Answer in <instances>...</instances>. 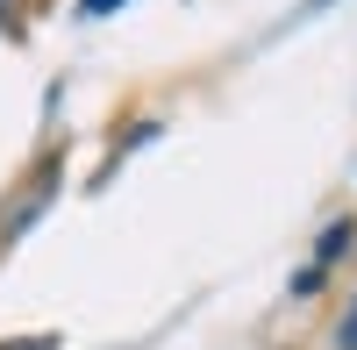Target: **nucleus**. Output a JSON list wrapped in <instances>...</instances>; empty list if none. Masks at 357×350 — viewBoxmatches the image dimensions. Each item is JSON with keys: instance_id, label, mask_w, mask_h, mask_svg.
Segmentation results:
<instances>
[{"instance_id": "1", "label": "nucleus", "mask_w": 357, "mask_h": 350, "mask_svg": "<svg viewBox=\"0 0 357 350\" xmlns=\"http://www.w3.org/2000/svg\"><path fill=\"white\" fill-rule=\"evenodd\" d=\"M357 243V222H329V229H321V243H314V265L301 272V279H293V294H314V286L321 279H329V265H336V257Z\"/></svg>"}, {"instance_id": "2", "label": "nucleus", "mask_w": 357, "mask_h": 350, "mask_svg": "<svg viewBox=\"0 0 357 350\" xmlns=\"http://www.w3.org/2000/svg\"><path fill=\"white\" fill-rule=\"evenodd\" d=\"M336 350H357V294H350V307H343V322H336Z\"/></svg>"}, {"instance_id": "3", "label": "nucleus", "mask_w": 357, "mask_h": 350, "mask_svg": "<svg viewBox=\"0 0 357 350\" xmlns=\"http://www.w3.org/2000/svg\"><path fill=\"white\" fill-rule=\"evenodd\" d=\"M114 8H129V0H79V15H114Z\"/></svg>"}]
</instances>
